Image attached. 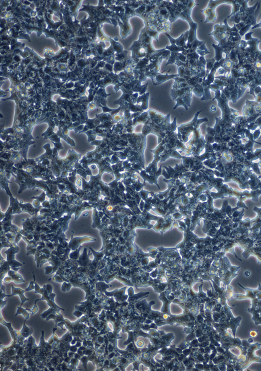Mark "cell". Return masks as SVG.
I'll return each mask as SVG.
<instances>
[{
	"instance_id": "obj_6",
	"label": "cell",
	"mask_w": 261,
	"mask_h": 371,
	"mask_svg": "<svg viewBox=\"0 0 261 371\" xmlns=\"http://www.w3.org/2000/svg\"><path fill=\"white\" fill-rule=\"evenodd\" d=\"M189 32V30L187 31L185 33L182 34V35H181L177 39H174L173 38L171 37V36H170L166 32H165V34L169 39L171 44L177 45V46L185 48L187 50V47L186 42L187 43L188 42Z\"/></svg>"
},
{
	"instance_id": "obj_21",
	"label": "cell",
	"mask_w": 261,
	"mask_h": 371,
	"mask_svg": "<svg viewBox=\"0 0 261 371\" xmlns=\"http://www.w3.org/2000/svg\"><path fill=\"white\" fill-rule=\"evenodd\" d=\"M44 286L45 287V289H46V290H47L48 293H49V295L53 294V286H52V285H50V284H46V285H44Z\"/></svg>"
},
{
	"instance_id": "obj_17",
	"label": "cell",
	"mask_w": 261,
	"mask_h": 371,
	"mask_svg": "<svg viewBox=\"0 0 261 371\" xmlns=\"http://www.w3.org/2000/svg\"><path fill=\"white\" fill-rule=\"evenodd\" d=\"M72 287V284L70 283H66V282H63L61 286V290L63 292H66L70 290Z\"/></svg>"
},
{
	"instance_id": "obj_24",
	"label": "cell",
	"mask_w": 261,
	"mask_h": 371,
	"mask_svg": "<svg viewBox=\"0 0 261 371\" xmlns=\"http://www.w3.org/2000/svg\"><path fill=\"white\" fill-rule=\"evenodd\" d=\"M78 363H79V359H76V358H73L71 360V364L74 367H76L78 364Z\"/></svg>"
},
{
	"instance_id": "obj_22",
	"label": "cell",
	"mask_w": 261,
	"mask_h": 371,
	"mask_svg": "<svg viewBox=\"0 0 261 371\" xmlns=\"http://www.w3.org/2000/svg\"><path fill=\"white\" fill-rule=\"evenodd\" d=\"M54 272V268L53 266H48L45 268V274H49L50 273Z\"/></svg>"
},
{
	"instance_id": "obj_23",
	"label": "cell",
	"mask_w": 261,
	"mask_h": 371,
	"mask_svg": "<svg viewBox=\"0 0 261 371\" xmlns=\"http://www.w3.org/2000/svg\"><path fill=\"white\" fill-rule=\"evenodd\" d=\"M73 315H74L75 316H77V318L79 319V318H80L81 316L83 315V312L81 311H79V310H78V309H77V310H76L74 312Z\"/></svg>"
},
{
	"instance_id": "obj_20",
	"label": "cell",
	"mask_w": 261,
	"mask_h": 371,
	"mask_svg": "<svg viewBox=\"0 0 261 371\" xmlns=\"http://www.w3.org/2000/svg\"><path fill=\"white\" fill-rule=\"evenodd\" d=\"M26 309H27V311H29L30 314H31L32 315H34V314H36V313L38 312V307L37 305V304L34 303L33 307L32 309H28V308H26Z\"/></svg>"
},
{
	"instance_id": "obj_4",
	"label": "cell",
	"mask_w": 261,
	"mask_h": 371,
	"mask_svg": "<svg viewBox=\"0 0 261 371\" xmlns=\"http://www.w3.org/2000/svg\"><path fill=\"white\" fill-rule=\"evenodd\" d=\"M261 344L257 342L251 344L248 347L245 361H244V364L242 365L241 370H245L253 363H261V358L255 355V351L259 350L261 348Z\"/></svg>"
},
{
	"instance_id": "obj_3",
	"label": "cell",
	"mask_w": 261,
	"mask_h": 371,
	"mask_svg": "<svg viewBox=\"0 0 261 371\" xmlns=\"http://www.w3.org/2000/svg\"><path fill=\"white\" fill-rule=\"evenodd\" d=\"M230 4V2L228 1H210L208 4V6L206 8L201 10L206 17L205 23L208 22H214L217 20V13L215 12V8L218 5L222 4Z\"/></svg>"
},
{
	"instance_id": "obj_26",
	"label": "cell",
	"mask_w": 261,
	"mask_h": 371,
	"mask_svg": "<svg viewBox=\"0 0 261 371\" xmlns=\"http://www.w3.org/2000/svg\"><path fill=\"white\" fill-rule=\"evenodd\" d=\"M258 331H254V330L251 331L250 333V336L252 337H255L257 336V335H258Z\"/></svg>"
},
{
	"instance_id": "obj_10",
	"label": "cell",
	"mask_w": 261,
	"mask_h": 371,
	"mask_svg": "<svg viewBox=\"0 0 261 371\" xmlns=\"http://www.w3.org/2000/svg\"><path fill=\"white\" fill-rule=\"evenodd\" d=\"M27 320H25L23 324V327L22 328L20 331L21 333V338H22V340H23L28 338V337H30L32 336V334L33 333V328L31 327H29L27 325H26V321Z\"/></svg>"
},
{
	"instance_id": "obj_28",
	"label": "cell",
	"mask_w": 261,
	"mask_h": 371,
	"mask_svg": "<svg viewBox=\"0 0 261 371\" xmlns=\"http://www.w3.org/2000/svg\"><path fill=\"white\" fill-rule=\"evenodd\" d=\"M244 274H245V275L246 276H247V277H248V276H249L250 275V272L249 271H246L245 272Z\"/></svg>"
},
{
	"instance_id": "obj_13",
	"label": "cell",
	"mask_w": 261,
	"mask_h": 371,
	"mask_svg": "<svg viewBox=\"0 0 261 371\" xmlns=\"http://www.w3.org/2000/svg\"><path fill=\"white\" fill-rule=\"evenodd\" d=\"M19 315H23L25 318V319L28 320L29 319V316H30V313L28 312L27 309L23 308L22 306L17 307V312L14 316H17Z\"/></svg>"
},
{
	"instance_id": "obj_1",
	"label": "cell",
	"mask_w": 261,
	"mask_h": 371,
	"mask_svg": "<svg viewBox=\"0 0 261 371\" xmlns=\"http://www.w3.org/2000/svg\"><path fill=\"white\" fill-rule=\"evenodd\" d=\"M197 5L198 4H196L194 1H189L186 8L184 9V11L182 13H181V12L180 13L177 12L178 13H177L174 19V22L178 18H181L183 20H186L187 21L189 24L190 26V29L189 32V37H188V42L187 44V49L188 50H192L193 52L196 51L197 48L199 47L200 45L203 44L205 42L203 41H201L198 40V39H197V32H197V24L194 23L191 18V12H192V8Z\"/></svg>"
},
{
	"instance_id": "obj_8",
	"label": "cell",
	"mask_w": 261,
	"mask_h": 371,
	"mask_svg": "<svg viewBox=\"0 0 261 371\" xmlns=\"http://www.w3.org/2000/svg\"><path fill=\"white\" fill-rule=\"evenodd\" d=\"M12 294L11 295H9L8 297H11V296H14V295H19L20 299L21 301V306H22L25 302L29 300V299L26 298V296L24 295L25 292H27L26 289L25 290H23V289L20 288L14 287L13 285H12Z\"/></svg>"
},
{
	"instance_id": "obj_12",
	"label": "cell",
	"mask_w": 261,
	"mask_h": 371,
	"mask_svg": "<svg viewBox=\"0 0 261 371\" xmlns=\"http://www.w3.org/2000/svg\"><path fill=\"white\" fill-rule=\"evenodd\" d=\"M206 69L205 76L204 77L206 78L208 76V75H209V74L210 73V72L213 67L214 65L216 62V60H215V58H211V59H206Z\"/></svg>"
},
{
	"instance_id": "obj_25",
	"label": "cell",
	"mask_w": 261,
	"mask_h": 371,
	"mask_svg": "<svg viewBox=\"0 0 261 371\" xmlns=\"http://www.w3.org/2000/svg\"><path fill=\"white\" fill-rule=\"evenodd\" d=\"M218 73L220 74V75H223V74H225V73H226L225 70L222 67H221V68L218 69Z\"/></svg>"
},
{
	"instance_id": "obj_15",
	"label": "cell",
	"mask_w": 261,
	"mask_h": 371,
	"mask_svg": "<svg viewBox=\"0 0 261 371\" xmlns=\"http://www.w3.org/2000/svg\"><path fill=\"white\" fill-rule=\"evenodd\" d=\"M166 49H167L168 50H169L170 52H176V53L184 52L185 50H186L185 48L174 44H171L170 46H166Z\"/></svg>"
},
{
	"instance_id": "obj_16",
	"label": "cell",
	"mask_w": 261,
	"mask_h": 371,
	"mask_svg": "<svg viewBox=\"0 0 261 371\" xmlns=\"http://www.w3.org/2000/svg\"><path fill=\"white\" fill-rule=\"evenodd\" d=\"M61 311L60 309H57V308L50 307L49 309H48L47 311H45L44 312H43L41 315V316L42 319H46V318L50 314H52V313H56V312H59V311Z\"/></svg>"
},
{
	"instance_id": "obj_29",
	"label": "cell",
	"mask_w": 261,
	"mask_h": 371,
	"mask_svg": "<svg viewBox=\"0 0 261 371\" xmlns=\"http://www.w3.org/2000/svg\"><path fill=\"white\" fill-rule=\"evenodd\" d=\"M248 341L249 342V343H250V344L253 343V338H249V339L248 340Z\"/></svg>"
},
{
	"instance_id": "obj_18",
	"label": "cell",
	"mask_w": 261,
	"mask_h": 371,
	"mask_svg": "<svg viewBox=\"0 0 261 371\" xmlns=\"http://www.w3.org/2000/svg\"><path fill=\"white\" fill-rule=\"evenodd\" d=\"M49 280H53V281L59 282V283H62V282H64V281L65 282H69V280H66V279H65L64 278H62L60 276H57V275H56V276L55 275L54 277H53L52 279L51 278Z\"/></svg>"
},
{
	"instance_id": "obj_19",
	"label": "cell",
	"mask_w": 261,
	"mask_h": 371,
	"mask_svg": "<svg viewBox=\"0 0 261 371\" xmlns=\"http://www.w3.org/2000/svg\"><path fill=\"white\" fill-rule=\"evenodd\" d=\"M33 278H34V280H30L29 282V284L28 287L26 289V291H29L33 290H34V283H35V276H34V274L33 273Z\"/></svg>"
},
{
	"instance_id": "obj_14",
	"label": "cell",
	"mask_w": 261,
	"mask_h": 371,
	"mask_svg": "<svg viewBox=\"0 0 261 371\" xmlns=\"http://www.w3.org/2000/svg\"><path fill=\"white\" fill-rule=\"evenodd\" d=\"M197 53L198 54V55L201 56H204L206 54L210 53V52L207 49L205 46V42H204L203 44L200 45L199 47L197 48V50H196Z\"/></svg>"
},
{
	"instance_id": "obj_2",
	"label": "cell",
	"mask_w": 261,
	"mask_h": 371,
	"mask_svg": "<svg viewBox=\"0 0 261 371\" xmlns=\"http://www.w3.org/2000/svg\"><path fill=\"white\" fill-rule=\"evenodd\" d=\"M34 290H35L34 291V293L39 294L40 295H42L41 298L40 299H39L36 300L35 302H34V303L37 304V303L38 301H41V300L46 301L49 306L52 307L57 308V309H60L61 311H65L64 308H62L60 307H59L55 303V298L56 297V294L53 293V294L49 295L48 293L47 290H46V289H45L44 286H43V287L41 288L35 282V283H34Z\"/></svg>"
},
{
	"instance_id": "obj_7",
	"label": "cell",
	"mask_w": 261,
	"mask_h": 371,
	"mask_svg": "<svg viewBox=\"0 0 261 371\" xmlns=\"http://www.w3.org/2000/svg\"><path fill=\"white\" fill-rule=\"evenodd\" d=\"M0 323L2 325H5V327H7L9 332H10L11 336L13 339V342L12 344H14V343L17 342L18 339L21 338L20 331H14L12 327V323L11 322H8V323L6 322L3 319V317H2L1 315V322Z\"/></svg>"
},
{
	"instance_id": "obj_27",
	"label": "cell",
	"mask_w": 261,
	"mask_h": 371,
	"mask_svg": "<svg viewBox=\"0 0 261 371\" xmlns=\"http://www.w3.org/2000/svg\"><path fill=\"white\" fill-rule=\"evenodd\" d=\"M0 301H1V309H2L6 305L7 301H4V300H0Z\"/></svg>"
},
{
	"instance_id": "obj_5",
	"label": "cell",
	"mask_w": 261,
	"mask_h": 371,
	"mask_svg": "<svg viewBox=\"0 0 261 371\" xmlns=\"http://www.w3.org/2000/svg\"><path fill=\"white\" fill-rule=\"evenodd\" d=\"M238 285L241 287L243 288V289L246 291V294L245 295H242V294H234L233 298L236 300H241L244 299H249L253 300L257 298V295L258 294V292H260V291L258 290V289H253L251 288H248L244 287L241 284L238 283Z\"/></svg>"
},
{
	"instance_id": "obj_11",
	"label": "cell",
	"mask_w": 261,
	"mask_h": 371,
	"mask_svg": "<svg viewBox=\"0 0 261 371\" xmlns=\"http://www.w3.org/2000/svg\"><path fill=\"white\" fill-rule=\"evenodd\" d=\"M212 46L213 48L215 49V59L216 61H219L222 59L225 58L223 56V54H225L224 48L223 46H220L218 45H215L214 44H212Z\"/></svg>"
},
{
	"instance_id": "obj_9",
	"label": "cell",
	"mask_w": 261,
	"mask_h": 371,
	"mask_svg": "<svg viewBox=\"0 0 261 371\" xmlns=\"http://www.w3.org/2000/svg\"><path fill=\"white\" fill-rule=\"evenodd\" d=\"M9 276L4 278V281L5 283H9L12 280L15 282L16 283H21L25 282L24 280L23 279L20 274L13 271L9 270L8 272Z\"/></svg>"
}]
</instances>
